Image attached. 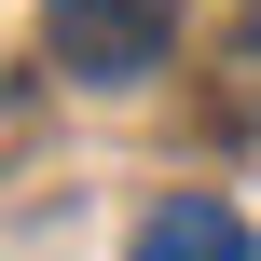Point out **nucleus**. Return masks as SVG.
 I'll return each mask as SVG.
<instances>
[{"mask_svg":"<svg viewBox=\"0 0 261 261\" xmlns=\"http://www.w3.org/2000/svg\"><path fill=\"white\" fill-rule=\"evenodd\" d=\"M165 41H179V0H41V55L69 69V83H151L165 69Z\"/></svg>","mask_w":261,"mask_h":261,"instance_id":"f257e3e1","label":"nucleus"},{"mask_svg":"<svg viewBox=\"0 0 261 261\" xmlns=\"http://www.w3.org/2000/svg\"><path fill=\"white\" fill-rule=\"evenodd\" d=\"M138 261H261V234L220 206V193H165L138 220Z\"/></svg>","mask_w":261,"mask_h":261,"instance_id":"f03ea898","label":"nucleus"}]
</instances>
